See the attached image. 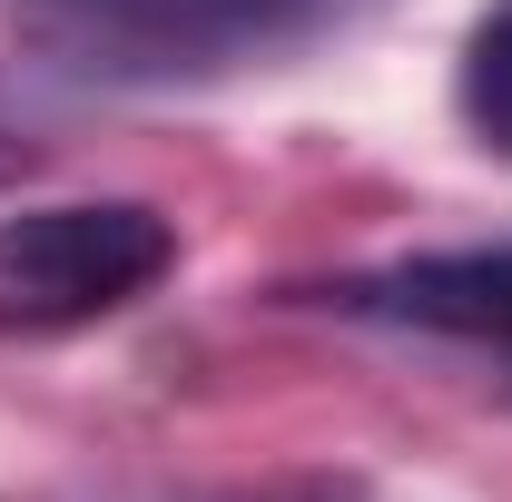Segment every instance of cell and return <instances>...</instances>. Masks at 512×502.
Instances as JSON below:
<instances>
[{"label": "cell", "mask_w": 512, "mask_h": 502, "mask_svg": "<svg viewBox=\"0 0 512 502\" xmlns=\"http://www.w3.org/2000/svg\"><path fill=\"white\" fill-rule=\"evenodd\" d=\"M20 178H30V148H20V138H0V188H20Z\"/></svg>", "instance_id": "cell-5"}, {"label": "cell", "mask_w": 512, "mask_h": 502, "mask_svg": "<svg viewBox=\"0 0 512 502\" xmlns=\"http://www.w3.org/2000/svg\"><path fill=\"white\" fill-rule=\"evenodd\" d=\"M453 109H463V128H473L493 158H512V0H493V10L473 20L463 69H453Z\"/></svg>", "instance_id": "cell-4"}, {"label": "cell", "mask_w": 512, "mask_h": 502, "mask_svg": "<svg viewBox=\"0 0 512 502\" xmlns=\"http://www.w3.org/2000/svg\"><path fill=\"white\" fill-rule=\"evenodd\" d=\"M178 266V227L148 197H60L0 217V335H79L138 306Z\"/></svg>", "instance_id": "cell-1"}, {"label": "cell", "mask_w": 512, "mask_h": 502, "mask_svg": "<svg viewBox=\"0 0 512 502\" xmlns=\"http://www.w3.org/2000/svg\"><path fill=\"white\" fill-rule=\"evenodd\" d=\"M50 20L119 69H227L345 20V0H50Z\"/></svg>", "instance_id": "cell-2"}, {"label": "cell", "mask_w": 512, "mask_h": 502, "mask_svg": "<svg viewBox=\"0 0 512 502\" xmlns=\"http://www.w3.org/2000/svg\"><path fill=\"white\" fill-rule=\"evenodd\" d=\"M325 306L375 315V325H424L463 345H503L512 355V247H444V256H394L365 276H335Z\"/></svg>", "instance_id": "cell-3"}]
</instances>
